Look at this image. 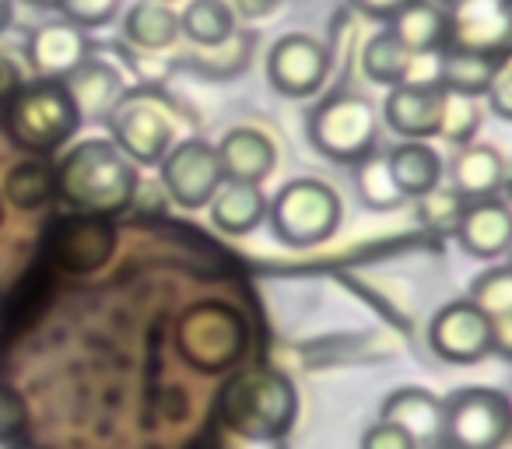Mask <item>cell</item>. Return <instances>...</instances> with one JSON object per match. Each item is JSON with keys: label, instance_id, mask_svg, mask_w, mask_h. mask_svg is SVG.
<instances>
[{"label": "cell", "instance_id": "obj_1", "mask_svg": "<svg viewBox=\"0 0 512 449\" xmlns=\"http://www.w3.org/2000/svg\"><path fill=\"white\" fill-rule=\"evenodd\" d=\"M57 172V197L74 214H95V218H113L127 211L137 197V165L106 137H88L67 148Z\"/></svg>", "mask_w": 512, "mask_h": 449}, {"label": "cell", "instance_id": "obj_2", "mask_svg": "<svg viewBox=\"0 0 512 449\" xmlns=\"http://www.w3.org/2000/svg\"><path fill=\"white\" fill-rule=\"evenodd\" d=\"M299 418V390L281 369H246L228 379L218 397L225 432L246 439H285Z\"/></svg>", "mask_w": 512, "mask_h": 449}, {"label": "cell", "instance_id": "obj_3", "mask_svg": "<svg viewBox=\"0 0 512 449\" xmlns=\"http://www.w3.org/2000/svg\"><path fill=\"white\" fill-rule=\"evenodd\" d=\"M81 123L85 120H81L67 85L53 78L25 81L4 113V127H8L11 141L39 158L57 155L78 134Z\"/></svg>", "mask_w": 512, "mask_h": 449}, {"label": "cell", "instance_id": "obj_4", "mask_svg": "<svg viewBox=\"0 0 512 449\" xmlns=\"http://www.w3.org/2000/svg\"><path fill=\"white\" fill-rule=\"evenodd\" d=\"M176 351L193 372L221 376L246 358L249 327L235 306L221 299H200L179 316Z\"/></svg>", "mask_w": 512, "mask_h": 449}, {"label": "cell", "instance_id": "obj_5", "mask_svg": "<svg viewBox=\"0 0 512 449\" xmlns=\"http://www.w3.org/2000/svg\"><path fill=\"white\" fill-rule=\"evenodd\" d=\"M274 236L285 246L295 250H309V246L327 243L341 225V197L334 186L320 183V179H292L285 183L271 200L267 211Z\"/></svg>", "mask_w": 512, "mask_h": 449}, {"label": "cell", "instance_id": "obj_6", "mask_svg": "<svg viewBox=\"0 0 512 449\" xmlns=\"http://www.w3.org/2000/svg\"><path fill=\"white\" fill-rule=\"evenodd\" d=\"M106 123L113 144L134 165H158L176 144V123L169 116V106L148 88L123 92Z\"/></svg>", "mask_w": 512, "mask_h": 449}, {"label": "cell", "instance_id": "obj_7", "mask_svg": "<svg viewBox=\"0 0 512 449\" xmlns=\"http://www.w3.org/2000/svg\"><path fill=\"white\" fill-rule=\"evenodd\" d=\"M309 141L320 155L334 158V162H358L362 155L376 151V106L362 95H334L309 116Z\"/></svg>", "mask_w": 512, "mask_h": 449}, {"label": "cell", "instance_id": "obj_8", "mask_svg": "<svg viewBox=\"0 0 512 449\" xmlns=\"http://www.w3.org/2000/svg\"><path fill=\"white\" fill-rule=\"evenodd\" d=\"M442 435L453 449H502L512 435V400L491 386H467L446 400Z\"/></svg>", "mask_w": 512, "mask_h": 449}, {"label": "cell", "instance_id": "obj_9", "mask_svg": "<svg viewBox=\"0 0 512 449\" xmlns=\"http://www.w3.org/2000/svg\"><path fill=\"white\" fill-rule=\"evenodd\" d=\"M162 169V190L172 204L186 207V211H200L214 200V193L225 183V172L218 162V148L200 137L190 141H176L169 155L158 162Z\"/></svg>", "mask_w": 512, "mask_h": 449}, {"label": "cell", "instance_id": "obj_10", "mask_svg": "<svg viewBox=\"0 0 512 449\" xmlns=\"http://www.w3.org/2000/svg\"><path fill=\"white\" fill-rule=\"evenodd\" d=\"M428 344L449 365H474L495 351V323L470 299L446 302L428 323Z\"/></svg>", "mask_w": 512, "mask_h": 449}, {"label": "cell", "instance_id": "obj_11", "mask_svg": "<svg viewBox=\"0 0 512 449\" xmlns=\"http://www.w3.org/2000/svg\"><path fill=\"white\" fill-rule=\"evenodd\" d=\"M449 15V50L505 57L512 50V0H456Z\"/></svg>", "mask_w": 512, "mask_h": 449}, {"label": "cell", "instance_id": "obj_12", "mask_svg": "<svg viewBox=\"0 0 512 449\" xmlns=\"http://www.w3.org/2000/svg\"><path fill=\"white\" fill-rule=\"evenodd\" d=\"M330 71V53L320 39L306 36V32H292L281 36L267 53V81L274 92L288 95V99H309L320 92Z\"/></svg>", "mask_w": 512, "mask_h": 449}, {"label": "cell", "instance_id": "obj_13", "mask_svg": "<svg viewBox=\"0 0 512 449\" xmlns=\"http://www.w3.org/2000/svg\"><path fill=\"white\" fill-rule=\"evenodd\" d=\"M53 260L71 274H92L116 253V225L95 214H71L53 229Z\"/></svg>", "mask_w": 512, "mask_h": 449}, {"label": "cell", "instance_id": "obj_14", "mask_svg": "<svg viewBox=\"0 0 512 449\" xmlns=\"http://www.w3.org/2000/svg\"><path fill=\"white\" fill-rule=\"evenodd\" d=\"M446 92L439 85H397L383 102V120L404 141L439 137Z\"/></svg>", "mask_w": 512, "mask_h": 449}, {"label": "cell", "instance_id": "obj_15", "mask_svg": "<svg viewBox=\"0 0 512 449\" xmlns=\"http://www.w3.org/2000/svg\"><path fill=\"white\" fill-rule=\"evenodd\" d=\"M25 57L36 78L64 81L88 60V36L71 22H46L25 39Z\"/></svg>", "mask_w": 512, "mask_h": 449}, {"label": "cell", "instance_id": "obj_16", "mask_svg": "<svg viewBox=\"0 0 512 449\" xmlns=\"http://www.w3.org/2000/svg\"><path fill=\"white\" fill-rule=\"evenodd\" d=\"M456 243L474 260H498L512 250V207L498 197L470 200L456 225Z\"/></svg>", "mask_w": 512, "mask_h": 449}, {"label": "cell", "instance_id": "obj_17", "mask_svg": "<svg viewBox=\"0 0 512 449\" xmlns=\"http://www.w3.org/2000/svg\"><path fill=\"white\" fill-rule=\"evenodd\" d=\"M218 162L225 179L232 183H264L267 176L278 165V151H274V141L267 134L253 127H235L221 137L218 144Z\"/></svg>", "mask_w": 512, "mask_h": 449}, {"label": "cell", "instance_id": "obj_18", "mask_svg": "<svg viewBox=\"0 0 512 449\" xmlns=\"http://www.w3.org/2000/svg\"><path fill=\"white\" fill-rule=\"evenodd\" d=\"M505 183V158L491 144H463L456 148L453 162H449V186L460 193L463 200H484L495 197Z\"/></svg>", "mask_w": 512, "mask_h": 449}, {"label": "cell", "instance_id": "obj_19", "mask_svg": "<svg viewBox=\"0 0 512 449\" xmlns=\"http://www.w3.org/2000/svg\"><path fill=\"white\" fill-rule=\"evenodd\" d=\"M442 418H446V400L428 393L425 386H400L383 400V411H379V421L404 428L414 442L439 439Z\"/></svg>", "mask_w": 512, "mask_h": 449}, {"label": "cell", "instance_id": "obj_20", "mask_svg": "<svg viewBox=\"0 0 512 449\" xmlns=\"http://www.w3.org/2000/svg\"><path fill=\"white\" fill-rule=\"evenodd\" d=\"M207 207H211V225L218 232H225V236H249L253 229L264 225L271 200L264 197V190L256 183H232V179H225Z\"/></svg>", "mask_w": 512, "mask_h": 449}, {"label": "cell", "instance_id": "obj_21", "mask_svg": "<svg viewBox=\"0 0 512 449\" xmlns=\"http://www.w3.org/2000/svg\"><path fill=\"white\" fill-rule=\"evenodd\" d=\"M64 85L71 92L74 106H78L81 120H102V116H109L123 95L120 71L95 57H88L71 78H64Z\"/></svg>", "mask_w": 512, "mask_h": 449}, {"label": "cell", "instance_id": "obj_22", "mask_svg": "<svg viewBox=\"0 0 512 449\" xmlns=\"http://www.w3.org/2000/svg\"><path fill=\"white\" fill-rule=\"evenodd\" d=\"M386 165L404 197H425L428 190L442 186L446 176L442 155L428 141H400L397 148L386 151Z\"/></svg>", "mask_w": 512, "mask_h": 449}, {"label": "cell", "instance_id": "obj_23", "mask_svg": "<svg viewBox=\"0 0 512 449\" xmlns=\"http://www.w3.org/2000/svg\"><path fill=\"white\" fill-rule=\"evenodd\" d=\"M390 32L411 53H435L446 46L449 15H446V8H439L432 0H411V4H404V8L390 18Z\"/></svg>", "mask_w": 512, "mask_h": 449}, {"label": "cell", "instance_id": "obj_24", "mask_svg": "<svg viewBox=\"0 0 512 449\" xmlns=\"http://www.w3.org/2000/svg\"><path fill=\"white\" fill-rule=\"evenodd\" d=\"M498 64H502V57H484V53L449 50L446 46L439 53V88L481 99V95H488L491 81H495Z\"/></svg>", "mask_w": 512, "mask_h": 449}, {"label": "cell", "instance_id": "obj_25", "mask_svg": "<svg viewBox=\"0 0 512 449\" xmlns=\"http://www.w3.org/2000/svg\"><path fill=\"white\" fill-rule=\"evenodd\" d=\"M123 36L141 50H169L183 32H179V15L169 4L158 0H137L123 18Z\"/></svg>", "mask_w": 512, "mask_h": 449}, {"label": "cell", "instance_id": "obj_26", "mask_svg": "<svg viewBox=\"0 0 512 449\" xmlns=\"http://www.w3.org/2000/svg\"><path fill=\"white\" fill-rule=\"evenodd\" d=\"M411 67H414V53L393 36L390 29L372 36L362 50V71L369 81L386 88H397L411 78Z\"/></svg>", "mask_w": 512, "mask_h": 449}, {"label": "cell", "instance_id": "obj_27", "mask_svg": "<svg viewBox=\"0 0 512 449\" xmlns=\"http://www.w3.org/2000/svg\"><path fill=\"white\" fill-rule=\"evenodd\" d=\"M179 32H183L190 43L214 50V46L228 43L235 32V15L225 0H190L179 15Z\"/></svg>", "mask_w": 512, "mask_h": 449}, {"label": "cell", "instance_id": "obj_28", "mask_svg": "<svg viewBox=\"0 0 512 449\" xmlns=\"http://www.w3.org/2000/svg\"><path fill=\"white\" fill-rule=\"evenodd\" d=\"M351 176H355V193L369 211H397L404 204V193L393 183L390 165H386V155L379 151H369L358 162H351Z\"/></svg>", "mask_w": 512, "mask_h": 449}, {"label": "cell", "instance_id": "obj_29", "mask_svg": "<svg viewBox=\"0 0 512 449\" xmlns=\"http://www.w3.org/2000/svg\"><path fill=\"white\" fill-rule=\"evenodd\" d=\"M4 197L15 207H22V211H39V207H46L57 197V172L43 158L15 165L8 172V179H4Z\"/></svg>", "mask_w": 512, "mask_h": 449}, {"label": "cell", "instance_id": "obj_30", "mask_svg": "<svg viewBox=\"0 0 512 449\" xmlns=\"http://www.w3.org/2000/svg\"><path fill=\"white\" fill-rule=\"evenodd\" d=\"M470 302L488 320H512V267H491L470 285Z\"/></svg>", "mask_w": 512, "mask_h": 449}, {"label": "cell", "instance_id": "obj_31", "mask_svg": "<svg viewBox=\"0 0 512 449\" xmlns=\"http://www.w3.org/2000/svg\"><path fill=\"white\" fill-rule=\"evenodd\" d=\"M463 207L467 200L453 190V186H435L425 197H418V221L428 232H439V236H456V225L463 218Z\"/></svg>", "mask_w": 512, "mask_h": 449}, {"label": "cell", "instance_id": "obj_32", "mask_svg": "<svg viewBox=\"0 0 512 449\" xmlns=\"http://www.w3.org/2000/svg\"><path fill=\"white\" fill-rule=\"evenodd\" d=\"M442 92H446V88H442ZM477 127H481V102L470 99V95L446 92L439 137H446V141H453L456 148H463V144L474 141Z\"/></svg>", "mask_w": 512, "mask_h": 449}, {"label": "cell", "instance_id": "obj_33", "mask_svg": "<svg viewBox=\"0 0 512 449\" xmlns=\"http://www.w3.org/2000/svg\"><path fill=\"white\" fill-rule=\"evenodd\" d=\"M57 8L64 11V22L78 29H102L116 18L120 0H60Z\"/></svg>", "mask_w": 512, "mask_h": 449}, {"label": "cell", "instance_id": "obj_34", "mask_svg": "<svg viewBox=\"0 0 512 449\" xmlns=\"http://www.w3.org/2000/svg\"><path fill=\"white\" fill-rule=\"evenodd\" d=\"M25 421H29V407H25V397L15 390V386L0 383V446L15 442L18 435L25 432Z\"/></svg>", "mask_w": 512, "mask_h": 449}, {"label": "cell", "instance_id": "obj_35", "mask_svg": "<svg viewBox=\"0 0 512 449\" xmlns=\"http://www.w3.org/2000/svg\"><path fill=\"white\" fill-rule=\"evenodd\" d=\"M358 449H418V442L404 432V428L390 425V421H376L362 432Z\"/></svg>", "mask_w": 512, "mask_h": 449}, {"label": "cell", "instance_id": "obj_36", "mask_svg": "<svg viewBox=\"0 0 512 449\" xmlns=\"http://www.w3.org/2000/svg\"><path fill=\"white\" fill-rule=\"evenodd\" d=\"M488 109L498 116V120H512V57H502L495 71V81L488 88Z\"/></svg>", "mask_w": 512, "mask_h": 449}, {"label": "cell", "instance_id": "obj_37", "mask_svg": "<svg viewBox=\"0 0 512 449\" xmlns=\"http://www.w3.org/2000/svg\"><path fill=\"white\" fill-rule=\"evenodd\" d=\"M22 67L8 57V53H0V106H8L15 99V92L22 88Z\"/></svg>", "mask_w": 512, "mask_h": 449}, {"label": "cell", "instance_id": "obj_38", "mask_svg": "<svg viewBox=\"0 0 512 449\" xmlns=\"http://www.w3.org/2000/svg\"><path fill=\"white\" fill-rule=\"evenodd\" d=\"M362 15H369V18H386L390 22L393 15H397L404 4H411V0H351Z\"/></svg>", "mask_w": 512, "mask_h": 449}, {"label": "cell", "instance_id": "obj_39", "mask_svg": "<svg viewBox=\"0 0 512 449\" xmlns=\"http://www.w3.org/2000/svg\"><path fill=\"white\" fill-rule=\"evenodd\" d=\"M221 449H288L285 439H246V435H221Z\"/></svg>", "mask_w": 512, "mask_h": 449}, {"label": "cell", "instance_id": "obj_40", "mask_svg": "<svg viewBox=\"0 0 512 449\" xmlns=\"http://www.w3.org/2000/svg\"><path fill=\"white\" fill-rule=\"evenodd\" d=\"M495 323V351L512 358V320H491Z\"/></svg>", "mask_w": 512, "mask_h": 449}, {"label": "cell", "instance_id": "obj_41", "mask_svg": "<svg viewBox=\"0 0 512 449\" xmlns=\"http://www.w3.org/2000/svg\"><path fill=\"white\" fill-rule=\"evenodd\" d=\"M15 22V0H0V32Z\"/></svg>", "mask_w": 512, "mask_h": 449}, {"label": "cell", "instance_id": "obj_42", "mask_svg": "<svg viewBox=\"0 0 512 449\" xmlns=\"http://www.w3.org/2000/svg\"><path fill=\"white\" fill-rule=\"evenodd\" d=\"M432 4H439V8H453L456 0H432Z\"/></svg>", "mask_w": 512, "mask_h": 449}, {"label": "cell", "instance_id": "obj_43", "mask_svg": "<svg viewBox=\"0 0 512 449\" xmlns=\"http://www.w3.org/2000/svg\"><path fill=\"white\" fill-rule=\"evenodd\" d=\"M32 4H46V8H50V4H53V8H57L60 0H32Z\"/></svg>", "mask_w": 512, "mask_h": 449}, {"label": "cell", "instance_id": "obj_44", "mask_svg": "<svg viewBox=\"0 0 512 449\" xmlns=\"http://www.w3.org/2000/svg\"><path fill=\"white\" fill-rule=\"evenodd\" d=\"M505 257H509V267H512V250H509V253H505Z\"/></svg>", "mask_w": 512, "mask_h": 449}, {"label": "cell", "instance_id": "obj_45", "mask_svg": "<svg viewBox=\"0 0 512 449\" xmlns=\"http://www.w3.org/2000/svg\"><path fill=\"white\" fill-rule=\"evenodd\" d=\"M158 4H169V0H158Z\"/></svg>", "mask_w": 512, "mask_h": 449}, {"label": "cell", "instance_id": "obj_46", "mask_svg": "<svg viewBox=\"0 0 512 449\" xmlns=\"http://www.w3.org/2000/svg\"><path fill=\"white\" fill-rule=\"evenodd\" d=\"M0 218H4V207H0Z\"/></svg>", "mask_w": 512, "mask_h": 449}]
</instances>
